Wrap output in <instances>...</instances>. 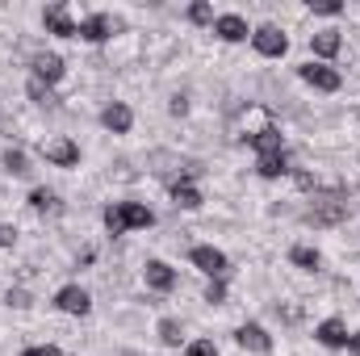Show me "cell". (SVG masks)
I'll return each mask as SVG.
<instances>
[{
	"label": "cell",
	"instance_id": "cell-1",
	"mask_svg": "<svg viewBox=\"0 0 360 356\" xmlns=\"http://www.w3.org/2000/svg\"><path fill=\"white\" fill-rule=\"evenodd\" d=\"M151 222H155V214H151L143 201H122V205H109V210H105V227H109V235L147 231Z\"/></svg>",
	"mask_w": 360,
	"mask_h": 356
},
{
	"label": "cell",
	"instance_id": "cell-2",
	"mask_svg": "<svg viewBox=\"0 0 360 356\" xmlns=\"http://www.w3.org/2000/svg\"><path fill=\"white\" fill-rule=\"evenodd\" d=\"M348 218V201L344 197H327V201H314L306 210V222L310 227H340Z\"/></svg>",
	"mask_w": 360,
	"mask_h": 356
},
{
	"label": "cell",
	"instance_id": "cell-3",
	"mask_svg": "<svg viewBox=\"0 0 360 356\" xmlns=\"http://www.w3.org/2000/svg\"><path fill=\"white\" fill-rule=\"evenodd\" d=\"M297 76H302L310 89H319V92H335L340 84H344V76H340L335 68H327V63H302Z\"/></svg>",
	"mask_w": 360,
	"mask_h": 356
},
{
	"label": "cell",
	"instance_id": "cell-4",
	"mask_svg": "<svg viewBox=\"0 0 360 356\" xmlns=\"http://www.w3.org/2000/svg\"><path fill=\"white\" fill-rule=\"evenodd\" d=\"M252 46H256L264 59H281V55L289 51V38H285L276 25H260V30L252 34Z\"/></svg>",
	"mask_w": 360,
	"mask_h": 356
},
{
	"label": "cell",
	"instance_id": "cell-5",
	"mask_svg": "<svg viewBox=\"0 0 360 356\" xmlns=\"http://www.w3.org/2000/svg\"><path fill=\"white\" fill-rule=\"evenodd\" d=\"M42 25L55 34V38H80V25L72 21V13H68V4H51L46 13H42Z\"/></svg>",
	"mask_w": 360,
	"mask_h": 356
},
{
	"label": "cell",
	"instance_id": "cell-6",
	"mask_svg": "<svg viewBox=\"0 0 360 356\" xmlns=\"http://www.w3.org/2000/svg\"><path fill=\"white\" fill-rule=\"evenodd\" d=\"M42 155H46V164H55V168L80 164V147H76L72 139H51V143H42Z\"/></svg>",
	"mask_w": 360,
	"mask_h": 356
},
{
	"label": "cell",
	"instance_id": "cell-7",
	"mask_svg": "<svg viewBox=\"0 0 360 356\" xmlns=\"http://www.w3.org/2000/svg\"><path fill=\"white\" fill-rule=\"evenodd\" d=\"M117 30H122V21L109 17V13H96L89 21H80V38H84V42H105V38H113Z\"/></svg>",
	"mask_w": 360,
	"mask_h": 356
},
{
	"label": "cell",
	"instance_id": "cell-8",
	"mask_svg": "<svg viewBox=\"0 0 360 356\" xmlns=\"http://www.w3.org/2000/svg\"><path fill=\"white\" fill-rule=\"evenodd\" d=\"M55 306H59L63 314H80V319H84V314L92 310V298L80 289V285H63V289L55 293Z\"/></svg>",
	"mask_w": 360,
	"mask_h": 356
},
{
	"label": "cell",
	"instance_id": "cell-9",
	"mask_svg": "<svg viewBox=\"0 0 360 356\" xmlns=\"http://www.w3.org/2000/svg\"><path fill=\"white\" fill-rule=\"evenodd\" d=\"M235 344H239L243 352H269V348H272V336L260 327V323H243V327L235 331Z\"/></svg>",
	"mask_w": 360,
	"mask_h": 356
},
{
	"label": "cell",
	"instance_id": "cell-10",
	"mask_svg": "<svg viewBox=\"0 0 360 356\" xmlns=\"http://www.w3.org/2000/svg\"><path fill=\"white\" fill-rule=\"evenodd\" d=\"M214 34H218L222 42H243L252 30H248V21H243L239 13H222V17H214Z\"/></svg>",
	"mask_w": 360,
	"mask_h": 356
},
{
	"label": "cell",
	"instance_id": "cell-11",
	"mask_svg": "<svg viewBox=\"0 0 360 356\" xmlns=\"http://www.w3.org/2000/svg\"><path fill=\"white\" fill-rule=\"evenodd\" d=\"M34 80H42V84H59V80H63V59L51 55V51L34 55Z\"/></svg>",
	"mask_w": 360,
	"mask_h": 356
},
{
	"label": "cell",
	"instance_id": "cell-12",
	"mask_svg": "<svg viewBox=\"0 0 360 356\" xmlns=\"http://www.w3.org/2000/svg\"><path fill=\"white\" fill-rule=\"evenodd\" d=\"M193 265L201 268V272H210V276H222V272H226V256H222L218 248L201 243V248H193Z\"/></svg>",
	"mask_w": 360,
	"mask_h": 356
},
{
	"label": "cell",
	"instance_id": "cell-13",
	"mask_svg": "<svg viewBox=\"0 0 360 356\" xmlns=\"http://www.w3.org/2000/svg\"><path fill=\"white\" fill-rule=\"evenodd\" d=\"M101 122H105V130H113V134H126L130 126H134V113H130V105H122V101H113L105 113H101Z\"/></svg>",
	"mask_w": 360,
	"mask_h": 356
},
{
	"label": "cell",
	"instance_id": "cell-14",
	"mask_svg": "<svg viewBox=\"0 0 360 356\" xmlns=\"http://www.w3.org/2000/svg\"><path fill=\"white\" fill-rule=\"evenodd\" d=\"M314 336H319V344H323V348H348V340H352V336H348V327H344L340 319L319 323V331H314Z\"/></svg>",
	"mask_w": 360,
	"mask_h": 356
},
{
	"label": "cell",
	"instance_id": "cell-15",
	"mask_svg": "<svg viewBox=\"0 0 360 356\" xmlns=\"http://www.w3.org/2000/svg\"><path fill=\"white\" fill-rule=\"evenodd\" d=\"M269 126H272L269 109H260V105H256V109H248V113H243V122H239V139H248V143H252V139H256L260 130H269Z\"/></svg>",
	"mask_w": 360,
	"mask_h": 356
},
{
	"label": "cell",
	"instance_id": "cell-16",
	"mask_svg": "<svg viewBox=\"0 0 360 356\" xmlns=\"http://www.w3.org/2000/svg\"><path fill=\"white\" fill-rule=\"evenodd\" d=\"M147 285H151L155 293H168V289L176 285V272L164 265V260H151V265H147Z\"/></svg>",
	"mask_w": 360,
	"mask_h": 356
},
{
	"label": "cell",
	"instance_id": "cell-17",
	"mask_svg": "<svg viewBox=\"0 0 360 356\" xmlns=\"http://www.w3.org/2000/svg\"><path fill=\"white\" fill-rule=\"evenodd\" d=\"M252 147H256V155H260V160H269V155H281V151H285V147H281V130H276V126L260 130V134L252 139Z\"/></svg>",
	"mask_w": 360,
	"mask_h": 356
},
{
	"label": "cell",
	"instance_id": "cell-18",
	"mask_svg": "<svg viewBox=\"0 0 360 356\" xmlns=\"http://www.w3.org/2000/svg\"><path fill=\"white\" fill-rule=\"evenodd\" d=\"M310 46H314V55H323V59H331V55H340V46H344V38H340L335 30H319V34L310 38Z\"/></svg>",
	"mask_w": 360,
	"mask_h": 356
},
{
	"label": "cell",
	"instance_id": "cell-19",
	"mask_svg": "<svg viewBox=\"0 0 360 356\" xmlns=\"http://www.w3.org/2000/svg\"><path fill=\"white\" fill-rule=\"evenodd\" d=\"M256 172H260L264 180H276V177H285V172H289V155L281 151V155H269V160H260V164H256Z\"/></svg>",
	"mask_w": 360,
	"mask_h": 356
},
{
	"label": "cell",
	"instance_id": "cell-20",
	"mask_svg": "<svg viewBox=\"0 0 360 356\" xmlns=\"http://www.w3.org/2000/svg\"><path fill=\"white\" fill-rule=\"evenodd\" d=\"M172 197H176V205H184V210H197V205H201V193H197V184H188V180H176V184H172Z\"/></svg>",
	"mask_w": 360,
	"mask_h": 356
},
{
	"label": "cell",
	"instance_id": "cell-21",
	"mask_svg": "<svg viewBox=\"0 0 360 356\" xmlns=\"http://www.w3.org/2000/svg\"><path fill=\"white\" fill-rule=\"evenodd\" d=\"M30 205H34L38 214H59V197H55L51 189H34V193H30Z\"/></svg>",
	"mask_w": 360,
	"mask_h": 356
},
{
	"label": "cell",
	"instance_id": "cell-22",
	"mask_svg": "<svg viewBox=\"0 0 360 356\" xmlns=\"http://www.w3.org/2000/svg\"><path fill=\"white\" fill-rule=\"evenodd\" d=\"M160 340H164L168 348H176L180 340H184V327H180L176 319H160Z\"/></svg>",
	"mask_w": 360,
	"mask_h": 356
},
{
	"label": "cell",
	"instance_id": "cell-23",
	"mask_svg": "<svg viewBox=\"0 0 360 356\" xmlns=\"http://www.w3.org/2000/svg\"><path fill=\"white\" fill-rule=\"evenodd\" d=\"M4 172H13V177H25V172H30V164H25V151L8 147V151H4Z\"/></svg>",
	"mask_w": 360,
	"mask_h": 356
},
{
	"label": "cell",
	"instance_id": "cell-24",
	"mask_svg": "<svg viewBox=\"0 0 360 356\" xmlns=\"http://www.w3.org/2000/svg\"><path fill=\"white\" fill-rule=\"evenodd\" d=\"M289 260H293L297 268H319V265H323V260H319V252H314V248H302V243L289 252Z\"/></svg>",
	"mask_w": 360,
	"mask_h": 356
},
{
	"label": "cell",
	"instance_id": "cell-25",
	"mask_svg": "<svg viewBox=\"0 0 360 356\" xmlns=\"http://www.w3.org/2000/svg\"><path fill=\"white\" fill-rule=\"evenodd\" d=\"M30 101H38V105H55V92H51V84H42V80H30Z\"/></svg>",
	"mask_w": 360,
	"mask_h": 356
},
{
	"label": "cell",
	"instance_id": "cell-26",
	"mask_svg": "<svg viewBox=\"0 0 360 356\" xmlns=\"http://www.w3.org/2000/svg\"><path fill=\"white\" fill-rule=\"evenodd\" d=\"M188 21H193V25H210V21H214V8H210V4H201V0H197V4H193V8H188Z\"/></svg>",
	"mask_w": 360,
	"mask_h": 356
},
{
	"label": "cell",
	"instance_id": "cell-27",
	"mask_svg": "<svg viewBox=\"0 0 360 356\" xmlns=\"http://www.w3.org/2000/svg\"><path fill=\"white\" fill-rule=\"evenodd\" d=\"M222 298H226V285H222V276H214L205 289V302H222Z\"/></svg>",
	"mask_w": 360,
	"mask_h": 356
},
{
	"label": "cell",
	"instance_id": "cell-28",
	"mask_svg": "<svg viewBox=\"0 0 360 356\" xmlns=\"http://www.w3.org/2000/svg\"><path fill=\"white\" fill-rule=\"evenodd\" d=\"M188 356H218V348H214L210 340H193V344H188Z\"/></svg>",
	"mask_w": 360,
	"mask_h": 356
},
{
	"label": "cell",
	"instance_id": "cell-29",
	"mask_svg": "<svg viewBox=\"0 0 360 356\" xmlns=\"http://www.w3.org/2000/svg\"><path fill=\"white\" fill-rule=\"evenodd\" d=\"M4 302H8V306H17V310H25V306H30V293H25V289H8V298H4Z\"/></svg>",
	"mask_w": 360,
	"mask_h": 356
},
{
	"label": "cell",
	"instance_id": "cell-30",
	"mask_svg": "<svg viewBox=\"0 0 360 356\" xmlns=\"http://www.w3.org/2000/svg\"><path fill=\"white\" fill-rule=\"evenodd\" d=\"M21 356H63V352H59L55 344H38V348H25Z\"/></svg>",
	"mask_w": 360,
	"mask_h": 356
},
{
	"label": "cell",
	"instance_id": "cell-31",
	"mask_svg": "<svg viewBox=\"0 0 360 356\" xmlns=\"http://www.w3.org/2000/svg\"><path fill=\"white\" fill-rule=\"evenodd\" d=\"M340 8H344L340 0H323V4H314V13H323V17H335Z\"/></svg>",
	"mask_w": 360,
	"mask_h": 356
},
{
	"label": "cell",
	"instance_id": "cell-32",
	"mask_svg": "<svg viewBox=\"0 0 360 356\" xmlns=\"http://www.w3.org/2000/svg\"><path fill=\"white\" fill-rule=\"evenodd\" d=\"M168 109H172L176 117H184V113H188V96H172V105H168Z\"/></svg>",
	"mask_w": 360,
	"mask_h": 356
},
{
	"label": "cell",
	"instance_id": "cell-33",
	"mask_svg": "<svg viewBox=\"0 0 360 356\" xmlns=\"http://www.w3.org/2000/svg\"><path fill=\"white\" fill-rule=\"evenodd\" d=\"M17 243V231L13 227H0V248H13Z\"/></svg>",
	"mask_w": 360,
	"mask_h": 356
},
{
	"label": "cell",
	"instance_id": "cell-34",
	"mask_svg": "<svg viewBox=\"0 0 360 356\" xmlns=\"http://www.w3.org/2000/svg\"><path fill=\"white\" fill-rule=\"evenodd\" d=\"M293 180H297V189H314V172H293Z\"/></svg>",
	"mask_w": 360,
	"mask_h": 356
},
{
	"label": "cell",
	"instance_id": "cell-35",
	"mask_svg": "<svg viewBox=\"0 0 360 356\" xmlns=\"http://www.w3.org/2000/svg\"><path fill=\"white\" fill-rule=\"evenodd\" d=\"M348 352H352V356H360V336H352V340H348Z\"/></svg>",
	"mask_w": 360,
	"mask_h": 356
}]
</instances>
